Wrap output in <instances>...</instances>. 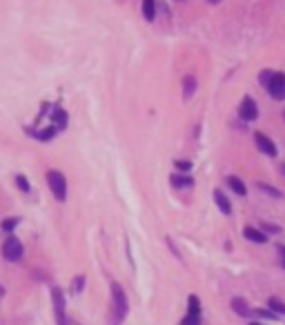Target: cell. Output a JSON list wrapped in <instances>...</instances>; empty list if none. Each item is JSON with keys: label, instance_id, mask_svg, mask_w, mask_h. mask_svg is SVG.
Returning a JSON list of instances; mask_svg holds the SVG:
<instances>
[{"label": "cell", "instance_id": "6da1fadb", "mask_svg": "<svg viewBox=\"0 0 285 325\" xmlns=\"http://www.w3.org/2000/svg\"><path fill=\"white\" fill-rule=\"evenodd\" d=\"M258 83L268 89V94L274 98V101H285V73L283 71H261Z\"/></svg>", "mask_w": 285, "mask_h": 325}, {"label": "cell", "instance_id": "7a4b0ae2", "mask_svg": "<svg viewBox=\"0 0 285 325\" xmlns=\"http://www.w3.org/2000/svg\"><path fill=\"white\" fill-rule=\"evenodd\" d=\"M129 303H127V294L123 290V285L114 281L112 283V325H120L127 316Z\"/></svg>", "mask_w": 285, "mask_h": 325}, {"label": "cell", "instance_id": "3957f363", "mask_svg": "<svg viewBox=\"0 0 285 325\" xmlns=\"http://www.w3.org/2000/svg\"><path fill=\"white\" fill-rule=\"evenodd\" d=\"M47 185H49L54 198L60 201L63 203L65 198H67V179H65L63 171L58 169H49L47 171Z\"/></svg>", "mask_w": 285, "mask_h": 325}, {"label": "cell", "instance_id": "277c9868", "mask_svg": "<svg viewBox=\"0 0 285 325\" xmlns=\"http://www.w3.org/2000/svg\"><path fill=\"white\" fill-rule=\"evenodd\" d=\"M22 254H25L22 243L18 241L14 234H9L7 238H5V243H3V259L9 261V263H16V261L22 259Z\"/></svg>", "mask_w": 285, "mask_h": 325}, {"label": "cell", "instance_id": "5b68a950", "mask_svg": "<svg viewBox=\"0 0 285 325\" xmlns=\"http://www.w3.org/2000/svg\"><path fill=\"white\" fill-rule=\"evenodd\" d=\"M51 303H54V312H56V323L69 325L67 312H65V294L60 287H51Z\"/></svg>", "mask_w": 285, "mask_h": 325}, {"label": "cell", "instance_id": "8992f818", "mask_svg": "<svg viewBox=\"0 0 285 325\" xmlns=\"http://www.w3.org/2000/svg\"><path fill=\"white\" fill-rule=\"evenodd\" d=\"M239 116L243 120L247 122H252V120H256L258 118V105L254 103V98L252 96H245L243 101H241V105H239Z\"/></svg>", "mask_w": 285, "mask_h": 325}, {"label": "cell", "instance_id": "52a82bcc", "mask_svg": "<svg viewBox=\"0 0 285 325\" xmlns=\"http://www.w3.org/2000/svg\"><path fill=\"white\" fill-rule=\"evenodd\" d=\"M254 143H256L258 152H263L265 156L274 158V156L278 154V149H276V143H274V140H272L270 136H265L263 132H256V134H254Z\"/></svg>", "mask_w": 285, "mask_h": 325}, {"label": "cell", "instance_id": "ba28073f", "mask_svg": "<svg viewBox=\"0 0 285 325\" xmlns=\"http://www.w3.org/2000/svg\"><path fill=\"white\" fill-rule=\"evenodd\" d=\"M243 236L250 243H256V245H265V243H268V234H265L261 228H254V225H245V228H243Z\"/></svg>", "mask_w": 285, "mask_h": 325}, {"label": "cell", "instance_id": "9c48e42d", "mask_svg": "<svg viewBox=\"0 0 285 325\" xmlns=\"http://www.w3.org/2000/svg\"><path fill=\"white\" fill-rule=\"evenodd\" d=\"M214 203H216L218 210L225 214V216H229V214H232V203H229V198L221 192V189H214Z\"/></svg>", "mask_w": 285, "mask_h": 325}, {"label": "cell", "instance_id": "30bf717a", "mask_svg": "<svg viewBox=\"0 0 285 325\" xmlns=\"http://www.w3.org/2000/svg\"><path fill=\"white\" fill-rule=\"evenodd\" d=\"M169 183H172L176 189H183V187H192L194 179L190 174H172V176H169Z\"/></svg>", "mask_w": 285, "mask_h": 325}, {"label": "cell", "instance_id": "8fae6325", "mask_svg": "<svg viewBox=\"0 0 285 325\" xmlns=\"http://www.w3.org/2000/svg\"><path fill=\"white\" fill-rule=\"evenodd\" d=\"M227 185H229V189L236 194V196H247V187H245V183L239 179V176H227Z\"/></svg>", "mask_w": 285, "mask_h": 325}, {"label": "cell", "instance_id": "7c38bea8", "mask_svg": "<svg viewBox=\"0 0 285 325\" xmlns=\"http://www.w3.org/2000/svg\"><path fill=\"white\" fill-rule=\"evenodd\" d=\"M232 310L236 312L239 316H243V318H252V310L247 308V303L243 301V298H232Z\"/></svg>", "mask_w": 285, "mask_h": 325}, {"label": "cell", "instance_id": "4fadbf2b", "mask_svg": "<svg viewBox=\"0 0 285 325\" xmlns=\"http://www.w3.org/2000/svg\"><path fill=\"white\" fill-rule=\"evenodd\" d=\"M51 122H54L56 130H65V127H67V112L56 107V109H54V114H51Z\"/></svg>", "mask_w": 285, "mask_h": 325}, {"label": "cell", "instance_id": "5bb4252c", "mask_svg": "<svg viewBox=\"0 0 285 325\" xmlns=\"http://www.w3.org/2000/svg\"><path fill=\"white\" fill-rule=\"evenodd\" d=\"M29 134H32V136H36V138H38V140H51L54 136H56V127H47V130H40V132H36V130H27Z\"/></svg>", "mask_w": 285, "mask_h": 325}, {"label": "cell", "instance_id": "9a60e30c", "mask_svg": "<svg viewBox=\"0 0 285 325\" xmlns=\"http://www.w3.org/2000/svg\"><path fill=\"white\" fill-rule=\"evenodd\" d=\"M194 91H196V78H194V76H185L183 78V96H185V101L194 96Z\"/></svg>", "mask_w": 285, "mask_h": 325}, {"label": "cell", "instance_id": "2e32d148", "mask_svg": "<svg viewBox=\"0 0 285 325\" xmlns=\"http://www.w3.org/2000/svg\"><path fill=\"white\" fill-rule=\"evenodd\" d=\"M143 16L145 20L151 22L156 16V0H143Z\"/></svg>", "mask_w": 285, "mask_h": 325}, {"label": "cell", "instance_id": "e0dca14e", "mask_svg": "<svg viewBox=\"0 0 285 325\" xmlns=\"http://www.w3.org/2000/svg\"><path fill=\"white\" fill-rule=\"evenodd\" d=\"M20 225V218H16V216H11V218H5L3 223H0V230L5 232V234H11V232H16V228Z\"/></svg>", "mask_w": 285, "mask_h": 325}, {"label": "cell", "instance_id": "ac0fdd59", "mask_svg": "<svg viewBox=\"0 0 285 325\" xmlns=\"http://www.w3.org/2000/svg\"><path fill=\"white\" fill-rule=\"evenodd\" d=\"M268 308L274 312V314H278V316H283V314H285V303L281 301V298H276V296H272L270 301H268Z\"/></svg>", "mask_w": 285, "mask_h": 325}, {"label": "cell", "instance_id": "d6986e66", "mask_svg": "<svg viewBox=\"0 0 285 325\" xmlns=\"http://www.w3.org/2000/svg\"><path fill=\"white\" fill-rule=\"evenodd\" d=\"M254 318H263V321H278V314H274L272 310H252Z\"/></svg>", "mask_w": 285, "mask_h": 325}, {"label": "cell", "instance_id": "ffe728a7", "mask_svg": "<svg viewBox=\"0 0 285 325\" xmlns=\"http://www.w3.org/2000/svg\"><path fill=\"white\" fill-rule=\"evenodd\" d=\"M258 189L261 192H265V194H270L272 198H281V189H276V187H272V185H268V183H258Z\"/></svg>", "mask_w": 285, "mask_h": 325}, {"label": "cell", "instance_id": "44dd1931", "mask_svg": "<svg viewBox=\"0 0 285 325\" xmlns=\"http://www.w3.org/2000/svg\"><path fill=\"white\" fill-rule=\"evenodd\" d=\"M16 185H18V189H20V192H29V189H32V185H29V181H27V176H22V174H18L16 176Z\"/></svg>", "mask_w": 285, "mask_h": 325}, {"label": "cell", "instance_id": "7402d4cb", "mask_svg": "<svg viewBox=\"0 0 285 325\" xmlns=\"http://www.w3.org/2000/svg\"><path fill=\"white\" fill-rule=\"evenodd\" d=\"M180 325H201V314H190L187 312L185 318L180 321Z\"/></svg>", "mask_w": 285, "mask_h": 325}, {"label": "cell", "instance_id": "603a6c76", "mask_svg": "<svg viewBox=\"0 0 285 325\" xmlns=\"http://www.w3.org/2000/svg\"><path fill=\"white\" fill-rule=\"evenodd\" d=\"M174 165H176V169L180 171V174H190V169H192V161H174Z\"/></svg>", "mask_w": 285, "mask_h": 325}, {"label": "cell", "instance_id": "cb8c5ba5", "mask_svg": "<svg viewBox=\"0 0 285 325\" xmlns=\"http://www.w3.org/2000/svg\"><path fill=\"white\" fill-rule=\"evenodd\" d=\"M258 228L265 232V234H278L281 232V228L278 225H272V223H258Z\"/></svg>", "mask_w": 285, "mask_h": 325}, {"label": "cell", "instance_id": "d4e9b609", "mask_svg": "<svg viewBox=\"0 0 285 325\" xmlns=\"http://www.w3.org/2000/svg\"><path fill=\"white\" fill-rule=\"evenodd\" d=\"M83 287H85V277L81 274V277L74 279V287H71V290H74V294H78V292H83Z\"/></svg>", "mask_w": 285, "mask_h": 325}, {"label": "cell", "instance_id": "484cf974", "mask_svg": "<svg viewBox=\"0 0 285 325\" xmlns=\"http://www.w3.org/2000/svg\"><path fill=\"white\" fill-rule=\"evenodd\" d=\"M276 256H278V263H281V267L285 269V245H276Z\"/></svg>", "mask_w": 285, "mask_h": 325}, {"label": "cell", "instance_id": "4316f807", "mask_svg": "<svg viewBox=\"0 0 285 325\" xmlns=\"http://www.w3.org/2000/svg\"><path fill=\"white\" fill-rule=\"evenodd\" d=\"M250 325H265V323H261V321H250Z\"/></svg>", "mask_w": 285, "mask_h": 325}, {"label": "cell", "instance_id": "83f0119b", "mask_svg": "<svg viewBox=\"0 0 285 325\" xmlns=\"http://www.w3.org/2000/svg\"><path fill=\"white\" fill-rule=\"evenodd\" d=\"M208 3H212V5H216V3H218V0H208Z\"/></svg>", "mask_w": 285, "mask_h": 325}, {"label": "cell", "instance_id": "f1b7e54d", "mask_svg": "<svg viewBox=\"0 0 285 325\" xmlns=\"http://www.w3.org/2000/svg\"><path fill=\"white\" fill-rule=\"evenodd\" d=\"M281 169H283V174H285V165H283V167H281Z\"/></svg>", "mask_w": 285, "mask_h": 325}, {"label": "cell", "instance_id": "f546056e", "mask_svg": "<svg viewBox=\"0 0 285 325\" xmlns=\"http://www.w3.org/2000/svg\"><path fill=\"white\" fill-rule=\"evenodd\" d=\"M283 116H285V114H283Z\"/></svg>", "mask_w": 285, "mask_h": 325}]
</instances>
